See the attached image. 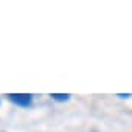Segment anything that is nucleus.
<instances>
[{"mask_svg":"<svg viewBox=\"0 0 132 132\" xmlns=\"http://www.w3.org/2000/svg\"><path fill=\"white\" fill-rule=\"evenodd\" d=\"M0 104H2V100H0Z\"/></svg>","mask_w":132,"mask_h":132,"instance_id":"obj_4","label":"nucleus"},{"mask_svg":"<svg viewBox=\"0 0 132 132\" xmlns=\"http://www.w3.org/2000/svg\"><path fill=\"white\" fill-rule=\"evenodd\" d=\"M50 98L56 103H67L72 100V95L70 93H50Z\"/></svg>","mask_w":132,"mask_h":132,"instance_id":"obj_2","label":"nucleus"},{"mask_svg":"<svg viewBox=\"0 0 132 132\" xmlns=\"http://www.w3.org/2000/svg\"><path fill=\"white\" fill-rule=\"evenodd\" d=\"M117 96L124 100V98H130V96H132V93H117Z\"/></svg>","mask_w":132,"mask_h":132,"instance_id":"obj_3","label":"nucleus"},{"mask_svg":"<svg viewBox=\"0 0 132 132\" xmlns=\"http://www.w3.org/2000/svg\"><path fill=\"white\" fill-rule=\"evenodd\" d=\"M6 96L13 104L23 107V109H27L33 104V95L31 93H8Z\"/></svg>","mask_w":132,"mask_h":132,"instance_id":"obj_1","label":"nucleus"}]
</instances>
